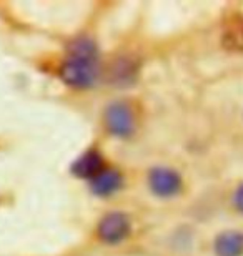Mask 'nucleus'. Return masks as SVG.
<instances>
[{
    "label": "nucleus",
    "mask_w": 243,
    "mask_h": 256,
    "mask_svg": "<svg viewBox=\"0 0 243 256\" xmlns=\"http://www.w3.org/2000/svg\"><path fill=\"white\" fill-rule=\"evenodd\" d=\"M100 74L98 50L92 38L79 37L69 45V57L62 65L60 75L65 84L77 88H89L95 85Z\"/></svg>",
    "instance_id": "nucleus-1"
},
{
    "label": "nucleus",
    "mask_w": 243,
    "mask_h": 256,
    "mask_svg": "<svg viewBox=\"0 0 243 256\" xmlns=\"http://www.w3.org/2000/svg\"><path fill=\"white\" fill-rule=\"evenodd\" d=\"M105 125L115 136H128L135 130V116L125 102H115L105 110Z\"/></svg>",
    "instance_id": "nucleus-2"
},
{
    "label": "nucleus",
    "mask_w": 243,
    "mask_h": 256,
    "mask_svg": "<svg viewBox=\"0 0 243 256\" xmlns=\"http://www.w3.org/2000/svg\"><path fill=\"white\" fill-rule=\"evenodd\" d=\"M148 185H150V190L155 194L168 198L182 190V178H180L178 173L172 170V168L158 166L150 172Z\"/></svg>",
    "instance_id": "nucleus-3"
},
{
    "label": "nucleus",
    "mask_w": 243,
    "mask_h": 256,
    "mask_svg": "<svg viewBox=\"0 0 243 256\" xmlns=\"http://www.w3.org/2000/svg\"><path fill=\"white\" fill-rule=\"evenodd\" d=\"M128 232H130V222H128L127 214L118 212L108 213L98 224V236H100L102 242L110 244L123 242Z\"/></svg>",
    "instance_id": "nucleus-4"
},
{
    "label": "nucleus",
    "mask_w": 243,
    "mask_h": 256,
    "mask_svg": "<svg viewBox=\"0 0 243 256\" xmlns=\"http://www.w3.org/2000/svg\"><path fill=\"white\" fill-rule=\"evenodd\" d=\"M103 170H105V166H103V158L97 150H90L84 153V155L80 158H77L74 162V165H72V173H74L75 176L90 178V180H94L98 173H102Z\"/></svg>",
    "instance_id": "nucleus-5"
},
{
    "label": "nucleus",
    "mask_w": 243,
    "mask_h": 256,
    "mask_svg": "<svg viewBox=\"0 0 243 256\" xmlns=\"http://www.w3.org/2000/svg\"><path fill=\"white\" fill-rule=\"evenodd\" d=\"M137 64L133 60L122 57V58H115L108 68V80L112 82L113 85H130L133 84V80L137 78Z\"/></svg>",
    "instance_id": "nucleus-6"
},
{
    "label": "nucleus",
    "mask_w": 243,
    "mask_h": 256,
    "mask_svg": "<svg viewBox=\"0 0 243 256\" xmlns=\"http://www.w3.org/2000/svg\"><path fill=\"white\" fill-rule=\"evenodd\" d=\"M216 256H243V233L223 232L215 240Z\"/></svg>",
    "instance_id": "nucleus-7"
},
{
    "label": "nucleus",
    "mask_w": 243,
    "mask_h": 256,
    "mask_svg": "<svg viewBox=\"0 0 243 256\" xmlns=\"http://www.w3.org/2000/svg\"><path fill=\"white\" fill-rule=\"evenodd\" d=\"M120 186L122 175L117 170H112V168H105L92 180V192L98 196H108V194L120 190Z\"/></svg>",
    "instance_id": "nucleus-8"
},
{
    "label": "nucleus",
    "mask_w": 243,
    "mask_h": 256,
    "mask_svg": "<svg viewBox=\"0 0 243 256\" xmlns=\"http://www.w3.org/2000/svg\"><path fill=\"white\" fill-rule=\"evenodd\" d=\"M223 45L230 50H243V17L235 18L225 28Z\"/></svg>",
    "instance_id": "nucleus-9"
},
{
    "label": "nucleus",
    "mask_w": 243,
    "mask_h": 256,
    "mask_svg": "<svg viewBox=\"0 0 243 256\" xmlns=\"http://www.w3.org/2000/svg\"><path fill=\"white\" fill-rule=\"evenodd\" d=\"M233 204L240 213H243V183L233 193Z\"/></svg>",
    "instance_id": "nucleus-10"
}]
</instances>
